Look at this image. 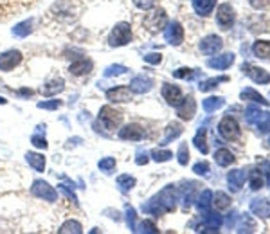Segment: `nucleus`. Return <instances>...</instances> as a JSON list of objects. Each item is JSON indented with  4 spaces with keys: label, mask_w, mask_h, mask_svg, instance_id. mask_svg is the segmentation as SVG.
Instances as JSON below:
<instances>
[{
    "label": "nucleus",
    "mask_w": 270,
    "mask_h": 234,
    "mask_svg": "<svg viewBox=\"0 0 270 234\" xmlns=\"http://www.w3.org/2000/svg\"><path fill=\"white\" fill-rule=\"evenodd\" d=\"M144 61H148V63L152 65H159L160 61H162V54L160 53H150L144 56Z\"/></svg>",
    "instance_id": "obj_47"
},
{
    "label": "nucleus",
    "mask_w": 270,
    "mask_h": 234,
    "mask_svg": "<svg viewBox=\"0 0 270 234\" xmlns=\"http://www.w3.org/2000/svg\"><path fill=\"white\" fill-rule=\"evenodd\" d=\"M148 160H150V158H148V155L144 153V155H139V158H137L135 162L139 164V166H142V164H148Z\"/></svg>",
    "instance_id": "obj_52"
},
{
    "label": "nucleus",
    "mask_w": 270,
    "mask_h": 234,
    "mask_svg": "<svg viewBox=\"0 0 270 234\" xmlns=\"http://www.w3.org/2000/svg\"><path fill=\"white\" fill-rule=\"evenodd\" d=\"M40 108H58L61 106V101H51V103H40Z\"/></svg>",
    "instance_id": "obj_51"
},
{
    "label": "nucleus",
    "mask_w": 270,
    "mask_h": 234,
    "mask_svg": "<svg viewBox=\"0 0 270 234\" xmlns=\"http://www.w3.org/2000/svg\"><path fill=\"white\" fill-rule=\"evenodd\" d=\"M252 54L259 59H270V41L269 40H258L254 41Z\"/></svg>",
    "instance_id": "obj_23"
},
{
    "label": "nucleus",
    "mask_w": 270,
    "mask_h": 234,
    "mask_svg": "<svg viewBox=\"0 0 270 234\" xmlns=\"http://www.w3.org/2000/svg\"><path fill=\"white\" fill-rule=\"evenodd\" d=\"M241 70H243V74H247V76L251 78L254 83H258V85H269L270 83V74L265 69H261V67L243 63L241 65Z\"/></svg>",
    "instance_id": "obj_6"
},
{
    "label": "nucleus",
    "mask_w": 270,
    "mask_h": 234,
    "mask_svg": "<svg viewBox=\"0 0 270 234\" xmlns=\"http://www.w3.org/2000/svg\"><path fill=\"white\" fill-rule=\"evenodd\" d=\"M164 38L170 45L178 47L184 41V27L178 22L168 23V27H166V31H164Z\"/></svg>",
    "instance_id": "obj_8"
},
{
    "label": "nucleus",
    "mask_w": 270,
    "mask_h": 234,
    "mask_svg": "<svg viewBox=\"0 0 270 234\" xmlns=\"http://www.w3.org/2000/svg\"><path fill=\"white\" fill-rule=\"evenodd\" d=\"M33 144H35L36 148H47V140L43 139V137H40V135H33Z\"/></svg>",
    "instance_id": "obj_49"
},
{
    "label": "nucleus",
    "mask_w": 270,
    "mask_h": 234,
    "mask_svg": "<svg viewBox=\"0 0 270 234\" xmlns=\"http://www.w3.org/2000/svg\"><path fill=\"white\" fill-rule=\"evenodd\" d=\"M214 160H216L218 166L227 168V166H231V164H234L236 157L231 150H227V148H220V150H216V153H214Z\"/></svg>",
    "instance_id": "obj_21"
},
{
    "label": "nucleus",
    "mask_w": 270,
    "mask_h": 234,
    "mask_svg": "<svg viewBox=\"0 0 270 234\" xmlns=\"http://www.w3.org/2000/svg\"><path fill=\"white\" fill-rule=\"evenodd\" d=\"M249 186L252 191H258L261 187L265 186V180H263V175H261V171L259 170H251L249 173Z\"/></svg>",
    "instance_id": "obj_33"
},
{
    "label": "nucleus",
    "mask_w": 270,
    "mask_h": 234,
    "mask_svg": "<svg viewBox=\"0 0 270 234\" xmlns=\"http://www.w3.org/2000/svg\"><path fill=\"white\" fill-rule=\"evenodd\" d=\"M234 59H236V56L232 53H225V54H220V56H214V58L209 59V61H207V67L216 69V70H225L234 63Z\"/></svg>",
    "instance_id": "obj_16"
},
{
    "label": "nucleus",
    "mask_w": 270,
    "mask_h": 234,
    "mask_svg": "<svg viewBox=\"0 0 270 234\" xmlns=\"http://www.w3.org/2000/svg\"><path fill=\"white\" fill-rule=\"evenodd\" d=\"M251 213L258 218H270V200L269 198H254L251 202Z\"/></svg>",
    "instance_id": "obj_15"
},
{
    "label": "nucleus",
    "mask_w": 270,
    "mask_h": 234,
    "mask_svg": "<svg viewBox=\"0 0 270 234\" xmlns=\"http://www.w3.org/2000/svg\"><path fill=\"white\" fill-rule=\"evenodd\" d=\"M162 98L166 99V103L171 106H178L184 99L182 90L176 87V85H171V83H164L162 85Z\"/></svg>",
    "instance_id": "obj_7"
},
{
    "label": "nucleus",
    "mask_w": 270,
    "mask_h": 234,
    "mask_svg": "<svg viewBox=\"0 0 270 234\" xmlns=\"http://www.w3.org/2000/svg\"><path fill=\"white\" fill-rule=\"evenodd\" d=\"M240 98L243 101H252V103H258V105H263V106H269L270 105V101L269 99H265L263 96L259 92H256L254 88H243L240 94Z\"/></svg>",
    "instance_id": "obj_22"
},
{
    "label": "nucleus",
    "mask_w": 270,
    "mask_h": 234,
    "mask_svg": "<svg viewBox=\"0 0 270 234\" xmlns=\"http://www.w3.org/2000/svg\"><path fill=\"white\" fill-rule=\"evenodd\" d=\"M225 105V99L223 98H220V96H211V98H207V99H204V110L207 112V114H212V112H216L218 108H222V106Z\"/></svg>",
    "instance_id": "obj_29"
},
{
    "label": "nucleus",
    "mask_w": 270,
    "mask_h": 234,
    "mask_svg": "<svg viewBox=\"0 0 270 234\" xmlns=\"http://www.w3.org/2000/svg\"><path fill=\"white\" fill-rule=\"evenodd\" d=\"M173 76L178 78V79H193L196 76V72L193 69H188V67H182V69H178L173 72Z\"/></svg>",
    "instance_id": "obj_40"
},
{
    "label": "nucleus",
    "mask_w": 270,
    "mask_h": 234,
    "mask_svg": "<svg viewBox=\"0 0 270 234\" xmlns=\"http://www.w3.org/2000/svg\"><path fill=\"white\" fill-rule=\"evenodd\" d=\"M256 126H258V130L261 132V134L270 132V112H265L263 117H261L258 123H256Z\"/></svg>",
    "instance_id": "obj_41"
},
{
    "label": "nucleus",
    "mask_w": 270,
    "mask_h": 234,
    "mask_svg": "<svg viewBox=\"0 0 270 234\" xmlns=\"http://www.w3.org/2000/svg\"><path fill=\"white\" fill-rule=\"evenodd\" d=\"M132 2L135 4V7H139L142 11H148L155 6V0H132Z\"/></svg>",
    "instance_id": "obj_45"
},
{
    "label": "nucleus",
    "mask_w": 270,
    "mask_h": 234,
    "mask_svg": "<svg viewBox=\"0 0 270 234\" xmlns=\"http://www.w3.org/2000/svg\"><path fill=\"white\" fill-rule=\"evenodd\" d=\"M263 114L265 112L259 108V106H256V105H249L245 108V121L249 124H256L263 117Z\"/></svg>",
    "instance_id": "obj_28"
},
{
    "label": "nucleus",
    "mask_w": 270,
    "mask_h": 234,
    "mask_svg": "<svg viewBox=\"0 0 270 234\" xmlns=\"http://www.w3.org/2000/svg\"><path fill=\"white\" fill-rule=\"evenodd\" d=\"M119 137L123 140H141L144 139V128L141 124H126L124 128L119 130Z\"/></svg>",
    "instance_id": "obj_14"
},
{
    "label": "nucleus",
    "mask_w": 270,
    "mask_h": 234,
    "mask_svg": "<svg viewBox=\"0 0 270 234\" xmlns=\"http://www.w3.org/2000/svg\"><path fill=\"white\" fill-rule=\"evenodd\" d=\"M196 205H198V211L204 214V213H207V211H211V205H212V191H209V189H206L204 193L198 196V202H196Z\"/></svg>",
    "instance_id": "obj_31"
},
{
    "label": "nucleus",
    "mask_w": 270,
    "mask_h": 234,
    "mask_svg": "<svg viewBox=\"0 0 270 234\" xmlns=\"http://www.w3.org/2000/svg\"><path fill=\"white\" fill-rule=\"evenodd\" d=\"M99 123L103 124L106 130H116L119 124L123 123V112L116 110V108L110 105L103 106L99 112Z\"/></svg>",
    "instance_id": "obj_3"
},
{
    "label": "nucleus",
    "mask_w": 270,
    "mask_h": 234,
    "mask_svg": "<svg viewBox=\"0 0 270 234\" xmlns=\"http://www.w3.org/2000/svg\"><path fill=\"white\" fill-rule=\"evenodd\" d=\"M132 41V29H130V23L119 22L114 29H112L110 36H108V43L110 47H123L128 45Z\"/></svg>",
    "instance_id": "obj_1"
},
{
    "label": "nucleus",
    "mask_w": 270,
    "mask_h": 234,
    "mask_svg": "<svg viewBox=\"0 0 270 234\" xmlns=\"http://www.w3.org/2000/svg\"><path fill=\"white\" fill-rule=\"evenodd\" d=\"M191 4H193V9L196 11V15L209 17L216 7V0H191Z\"/></svg>",
    "instance_id": "obj_19"
},
{
    "label": "nucleus",
    "mask_w": 270,
    "mask_h": 234,
    "mask_svg": "<svg viewBox=\"0 0 270 234\" xmlns=\"http://www.w3.org/2000/svg\"><path fill=\"white\" fill-rule=\"evenodd\" d=\"M90 70H92V61L87 58L77 59L71 65V74H74V76H83V74H88Z\"/></svg>",
    "instance_id": "obj_24"
},
{
    "label": "nucleus",
    "mask_w": 270,
    "mask_h": 234,
    "mask_svg": "<svg viewBox=\"0 0 270 234\" xmlns=\"http://www.w3.org/2000/svg\"><path fill=\"white\" fill-rule=\"evenodd\" d=\"M31 20H27V22H22V23H18L17 27L13 29V35H17V36H25L27 33L31 31Z\"/></svg>",
    "instance_id": "obj_43"
},
{
    "label": "nucleus",
    "mask_w": 270,
    "mask_h": 234,
    "mask_svg": "<svg viewBox=\"0 0 270 234\" xmlns=\"http://www.w3.org/2000/svg\"><path fill=\"white\" fill-rule=\"evenodd\" d=\"M176 114L180 119L184 121H191L196 114V101H194L193 96H188V98H184L182 103L176 106Z\"/></svg>",
    "instance_id": "obj_11"
},
{
    "label": "nucleus",
    "mask_w": 270,
    "mask_h": 234,
    "mask_svg": "<svg viewBox=\"0 0 270 234\" xmlns=\"http://www.w3.org/2000/svg\"><path fill=\"white\" fill-rule=\"evenodd\" d=\"M234 20H236V13L234 9H232V6L231 4H227V2H223V4H220L216 9V23L218 27L223 31L231 29L232 25H234Z\"/></svg>",
    "instance_id": "obj_4"
},
{
    "label": "nucleus",
    "mask_w": 270,
    "mask_h": 234,
    "mask_svg": "<svg viewBox=\"0 0 270 234\" xmlns=\"http://www.w3.org/2000/svg\"><path fill=\"white\" fill-rule=\"evenodd\" d=\"M182 132H184V128L180 123H170L168 124V128H166V135H164V139H162V144H168L171 139H176Z\"/></svg>",
    "instance_id": "obj_32"
},
{
    "label": "nucleus",
    "mask_w": 270,
    "mask_h": 234,
    "mask_svg": "<svg viewBox=\"0 0 270 234\" xmlns=\"http://www.w3.org/2000/svg\"><path fill=\"white\" fill-rule=\"evenodd\" d=\"M150 155H152V158L155 162H168V160L173 157V153H171L170 150H153Z\"/></svg>",
    "instance_id": "obj_38"
},
{
    "label": "nucleus",
    "mask_w": 270,
    "mask_h": 234,
    "mask_svg": "<svg viewBox=\"0 0 270 234\" xmlns=\"http://www.w3.org/2000/svg\"><path fill=\"white\" fill-rule=\"evenodd\" d=\"M229 79H231L229 76L209 78V79H206V81H200L198 90H200V92H209V90H212L214 87H218V83H227Z\"/></svg>",
    "instance_id": "obj_30"
},
{
    "label": "nucleus",
    "mask_w": 270,
    "mask_h": 234,
    "mask_svg": "<svg viewBox=\"0 0 270 234\" xmlns=\"http://www.w3.org/2000/svg\"><path fill=\"white\" fill-rule=\"evenodd\" d=\"M222 47H223L222 38L216 35H209L200 41V51H202V54H207V56H212V54L220 53Z\"/></svg>",
    "instance_id": "obj_10"
},
{
    "label": "nucleus",
    "mask_w": 270,
    "mask_h": 234,
    "mask_svg": "<svg viewBox=\"0 0 270 234\" xmlns=\"http://www.w3.org/2000/svg\"><path fill=\"white\" fill-rule=\"evenodd\" d=\"M176 157H178V164L180 166H186L189 162V148L188 144H180L178 152H176Z\"/></svg>",
    "instance_id": "obj_42"
},
{
    "label": "nucleus",
    "mask_w": 270,
    "mask_h": 234,
    "mask_svg": "<svg viewBox=\"0 0 270 234\" xmlns=\"http://www.w3.org/2000/svg\"><path fill=\"white\" fill-rule=\"evenodd\" d=\"M251 6L254 9H265L270 6V0H251Z\"/></svg>",
    "instance_id": "obj_48"
},
{
    "label": "nucleus",
    "mask_w": 270,
    "mask_h": 234,
    "mask_svg": "<svg viewBox=\"0 0 270 234\" xmlns=\"http://www.w3.org/2000/svg\"><path fill=\"white\" fill-rule=\"evenodd\" d=\"M106 99L112 101V103H128L132 99V90L130 87H114L110 90H106Z\"/></svg>",
    "instance_id": "obj_13"
},
{
    "label": "nucleus",
    "mask_w": 270,
    "mask_h": 234,
    "mask_svg": "<svg viewBox=\"0 0 270 234\" xmlns=\"http://www.w3.org/2000/svg\"><path fill=\"white\" fill-rule=\"evenodd\" d=\"M124 70H126V69H124V67H119V65H117V67H110V69L106 70V76H114V74H123Z\"/></svg>",
    "instance_id": "obj_50"
},
{
    "label": "nucleus",
    "mask_w": 270,
    "mask_h": 234,
    "mask_svg": "<svg viewBox=\"0 0 270 234\" xmlns=\"http://www.w3.org/2000/svg\"><path fill=\"white\" fill-rule=\"evenodd\" d=\"M168 25V17H166L164 9H155L153 13H148V17L144 18V27L150 33H159Z\"/></svg>",
    "instance_id": "obj_5"
},
{
    "label": "nucleus",
    "mask_w": 270,
    "mask_h": 234,
    "mask_svg": "<svg viewBox=\"0 0 270 234\" xmlns=\"http://www.w3.org/2000/svg\"><path fill=\"white\" fill-rule=\"evenodd\" d=\"M25 160H27L31 168H35L38 173H41V171L45 170V157L40 155V153L29 152L27 155H25Z\"/></svg>",
    "instance_id": "obj_27"
},
{
    "label": "nucleus",
    "mask_w": 270,
    "mask_h": 234,
    "mask_svg": "<svg viewBox=\"0 0 270 234\" xmlns=\"http://www.w3.org/2000/svg\"><path fill=\"white\" fill-rule=\"evenodd\" d=\"M212 205L216 207V211H225L231 207V196L223 191H216L212 193Z\"/></svg>",
    "instance_id": "obj_26"
},
{
    "label": "nucleus",
    "mask_w": 270,
    "mask_h": 234,
    "mask_svg": "<svg viewBox=\"0 0 270 234\" xmlns=\"http://www.w3.org/2000/svg\"><path fill=\"white\" fill-rule=\"evenodd\" d=\"M267 186H270V170L267 171Z\"/></svg>",
    "instance_id": "obj_53"
},
{
    "label": "nucleus",
    "mask_w": 270,
    "mask_h": 234,
    "mask_svg": "<svg viewBox=\"0 0 270 234\" xmlns=\"http://www.w3.org/2000/svg\"><path fill=\"white\" fill-rule=\"evenodd\" d=\"M59 233H83V227L77 220H69L59 227Z\"/></svg>",
    "instance_id": "obj_37"
},
{
    "label": "nucleus",
    "mask_w": 270,
    "mask_h": 234,
    "mask_svg": "<svg viewBox=\"0 0 270 234\" xmlns=\"http://www.w3.org/2000/svg\"><path fill=\"white\" fill-rule=\"evenodd\" d=\"M135 231H139V233H157V227L150 220H144V222H141L139 229H135Z\"/></svg>",
    "instance_id": "obj_46"
},
{
    "label": "nucleus",
    "mask_w": 270,
    "mask_h": 234,
    "mask_svg": "<svg viewBox=\"0 0 270 234\" xmlns=\"http://www.w3.org/2000/svg\"><path fill=\"white\" fill-rule=\"evenodd\" d=\"M117 186L123 193H128L130 189L135 186V178L134 176H130V175H121L117 178Z\"/></svg>",
    "instance_id": "obj_36"
},
{
    "label": "nucleus",
    "mask_w": 270,
    "mask_h": 234,
    "mask_svg": "<svg viewBox=\"0 0 270 234\" xmlns=\"http://www.w3.org/2000/svg\"><path fill=\"white\" fill-rule=\"evenodd\" d=\"M223 225V218L216 213H211V211H207L204 213V231H209V233H216L218 229ZM200 227V229H202Z\"/></svg>",
    "instance_id": "obj_17"
},
{
    "label": "nucleus",
    "mask_w": 270,
    "mask_h": 234,
    "mask_svg": "<svg viewBox=\"0 0 270 234\" xmlns=\"http://www.w3.org/2000/svg\"><path fill=\"white\" fill-rule=\"evenodd\" d=\"M33 195L38 196V198H43V200H49V202H56L58 200V193L53 189V186H49L47 182L43 180H36L33 184Z\"/></svg>",
    "instance_id": "obj_9"
},
{
    "label": "nucleus",
    "mask_w": 270,
    "mask_h": 234,
    "mask_svg": "<svg viewBox=\"0 0 270 234\" xmlns=\"http://www.w3.org/2000/svg\"><path fill=\"white\" fill-rule=\"evenodd\" d=\"M63 79H54V81H49L47 85H43L41 87V92L45 94V96H54V94H58L63 90Z\"/></svg>",
    "instance_id": "obj_34"
},
{
    "label": "nucleus",
    "mask_w": 270,
    "mask_h": 234,
    "mask_svg": "<svg viewBox=\"0 0 270 234\" xmlns=\"http://www.w3.org/2000/svg\"><path fill=\"white\" fill-rule=\"evenodd\" d=\"M116 164L117 162H116V158L114 157H105V158H101L97 166H99L101 171H105V173H112V171L116 170Z\"/></svg>",
    "instance_id": "obj_39"
},
{
    "label": "nucleus",
    "mask_w": 270,
    "mask_h": 234,
    "mask_svg": "<svg viewBox=\"0 0 270 234\" xmlns=\"http://www.w3.org/2000/svg\"><path fill=\"white\" fill-rule=\"evenodd\" d=\"M236 227V231H238V233H252L254 229H256V223H254V220L251 216H249V214H243V216L240 218V223H238V225H234Z\"/></svg>",
    "instance_id": "obj_35"
},
{
    "label": "nucleus",
    "mask_w": 270,
    "mask_h": 234,
    "mask_svg": "<svg viewBox=\"0 0 270 234\" xmlns=\"http://www.w3.org/2000/svg\"><path fill=\"white\" fill-rule=\"evenodd\" d=\"M218 134H220V137H223L225 140H238L241 135V128L234 117L225 116L222 121L218 123Z\"/></svg>",
    "instance_id": "obj_2"
},
{
    "label": "nucleus",
    "mask_w": 270,
    "mask_h": 234,
    "mask_svg": "<svg viewBox=\"0 0 270 234\" xmlns=\"http://www.w3.org/2000/svg\"><path fill=\"white\" fill-rule=\"evenodd\" d=\"M22 61V53L20 51H7V53L0 54V70H4V72H9L17 67L18 63Z\"/></svg>",
    "instance_id": "obj_12"
},
{
    "label": "nucleus",
    "mask_w": 270,
    "mask_h": 234,
    "mask_svg": "<svg viewBox=\"0 0 270 234\" xmlns=\"http://www.w3.org/2000/svg\"><path fill=\"white\" fill-rule=\"evenodd\" d=\"M193 171L196 173V175L207 176V175H209V162H207V160H202V162L194 164V166H193Z\"/></svg>",
    "instance_id": "obj_44"
},
{
    "label": "nucleus",
    "mask_w": 270,
    "mask_h": 234,
    "mask_svg": "<svg viewBox=\"0 0 270 234\" xmlns=\"http://www.w3.org/2000/svg\"><path fill=\"white\" fill-rule=\"evenodd\" d=\"M153 88V79L150 78H144V76H135L130 83V90L135 94H144V92H150Z\"/></svg>",
    "instance_id": "obj_18"
},
{
    "label": "nucleus",
    "mask_w": 270,
    "mask_h": 234,
    "mask_svg": "<svg viewBox=\"0 0 270 234\" xmlns=\"http://www.w3.org/2000/svg\"><path fill=\"white\" fill-rule=\"evenodd\" d=\"M193 144L200 153H204V155L209 153V146H207V130L206 128H200L198 132H196V135H194V139H193Z\"/></svg>",
    "instance_id": "obj_25"
},
{
    "label": "nucleus",
    "mask_w": 270,
    "mask_h": 234,
    "mask_svg": "<svg viewBox=\"0 0 270 234\" xmlns=\"http://www.w3.org/2000/svg\"><path fill=\"white\" fill-rule=\"evenodd\" d=\"M227 182H229V189L238 193L245 182V171L243 170H232L227 173Z\"/></svg>",
    "instance_id": "obj_20"
}]
</instances>
